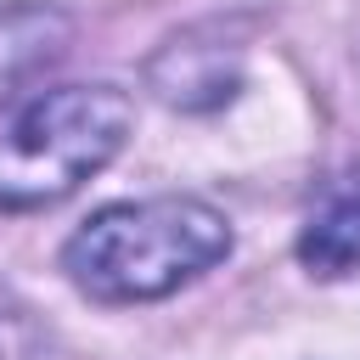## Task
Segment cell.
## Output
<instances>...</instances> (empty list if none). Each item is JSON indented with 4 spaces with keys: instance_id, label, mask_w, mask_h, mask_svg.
Returning <instances> with one entry per match:
<instances>
[{
    "instance_id": "6da1fadb",
    "label": "cell",
    "mask_w": 360,
    "mask_h": 360,
    "mask_svg": "<svg viewBox=\"0 0 360 360\" xmlns=\"http://www.w3.org/2000/svg\"><path fill=\"white\" fill-rule=\"evenodd\" d=\"M231 253V225L202 197H146L96 208L62 248L68 281L96 304H146Z\"/></svg>"
},
{
    "instance_id": "7a4b0ae2",
    "label": "cell",
    "mask_w": 360,
    "mask_h": 360,
    "mask_svg": "<svg viewBox=\"0 0 360 360\" xmlns=\"http://www.w3.org/2000/svg\"><path fill=\"white\" fill-rule=\"evenodd\" d=\"M135 107L112 84L34 96L0 135V208H51L101 174L129 141Z\"/></svg>"
},
{
    "instance_id": "3957f363",
    "label": "cell",
    "mask_w": 360,
    "mask_h": 360,
    "mask_svg": "<svg viewBox=\"0 0 360 360\" xmlns=\"http://www.w3.org/2000/svg\"><path fill=\"white\" fill-rule=\"evenodd\" d=\"M298 259L321 281H338V276L360 270V180L343 186V191H332L309 214V225L298 236Z\"/></svg>"
},
{
    "instance_id": "277c9868",
    "label": "cell",
    "mask_w": 360,
    "mask_h": 360,
    "mask_svg": "<svg viewBox=\"0 0 360 360\" xmlns=\"http://www.w3.org/2000/svg\"><path fill=\"white\" fill-rule=\"evenodd\" d=\"M68 39V17L51 6H11L0 11V90L11 79H22L28 68L51 62Z\"/></svg>"
},
{
    "instance_id": "5b68a950",
    "label": "cell",
    "mask_w": 360,
    "mask_h": 360,
    "mask_svg": "<svg viewBox=\"0 0 360 360\" xmlns=\"http://www.w3.org/2000/svg\"><path fill=\"white\" fill-rule=\"evenodd\" d=\"M0 360H51L45 326L11 287H0Z\"/></svg>"
}]
</instances>
